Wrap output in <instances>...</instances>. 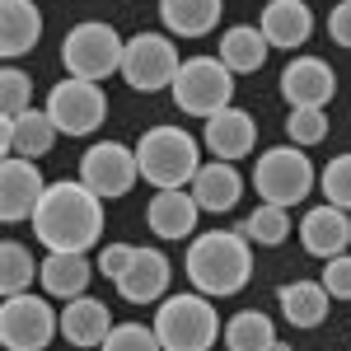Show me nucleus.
<instances>
[{"label":"nucleus","mask_w":351,"mask_h":351,"mask_svg":"<svg viewBox=\"0 0 351 351\" xmlns=\"http://www.w3.org/2000/svg\"><path fill=\"white\" fill-rule=\"evenodd\" d=\"M33 234L47 253H89L104 239V197L84 188L80 178L47 183L33 211Z\"/></svg>","instance_id":"f257e3e1"},{"label":"nucleus","mask_w":351,"mask_h":351,"mask_svg":"<svg viewBox=\"0 0 351 351\" xmlns=\"http://www.w3.org/2000/svg\"><path fill=\"white\" fill-rule=\"evenodd\" d=\"M192 291L211 300L239 295L253 276V243L243 230H206V234H192L188 258H183Z\"/></svg>","instance_id":"f03ea898"},{"label":"nucleus","mask_w":351,"mask_h":351,"mask_svg":"<svg viewBox=\"0 0 351 351\" xmlns=\"http://www.w3.org/2000/svg\"><path fill=\"white\" fill-rule=\"evenodd\" d=\"M136 164L150 188H188L206 160H202V141L192 132L160 122L136 141Z\"/></svg>","instance_id":"7ed1b4c3"},{"label":"nucleus","mask_w":351,"mask_h":351,"mask_svg":"<svg viewBox=\"0 0 351 351\" xmlns=\"http://www.w3.org/2000/svg\"><path fill=\"white\" fill-rule=\"evenodd\" d=\"M155 332H160L164 351H211L216 337L225 332L211 295L188 291V295H169L155 309Z\"/></svg>","instance_id":"20e7f679"},{"label":"nucleus","mask_w":351,"mask_h":351,"mask_svg":"<svg viewBox=\"0 0 351 351\" xmlns=\"http://www.w3.org/2000/svg\"><path fill=\"white\" fill-rule=\"evenodd\" d=\"M122 52H127V38L104 19H84L61 38V66L66 75H80V80H108L122 75Z\"/></svg>","instance_id":"39448f33"},{"label":"nucleus","mask_w":351,"mask_h":351,"mask_svg":"<svg viewBox=\"0 0 351 351\" xmlns=\"http://www.w3.org/2000/svg\"><path fill=\"white\" fill-rule=\"evenodd\" d=\"M319 183V169L309 164L304 145H276V150H263L258 164H253V192L271 202V206H300Z\"/></svg>","instance_id":"423d86ee"},{"label":"nucleus","mask_w":351,"mask_h":351,"mask_svg":"<svg viewBox=\"0 0 351 351\" xmlns=\"http://www.w3.org/2000/svg\"><path fill=\"white\" fill-rule=\"evenodd\" d=\"M169 94H173L178 112L206 122V117H216L220 108L234 104V71L220 56H188L178 66V80H173Z\"/></svg>","instance_id":"0eeeda50"},{"label":"nucleus","mask_w":351,"mask_h":351,"mask_svg":"<svg viewBox=\"0 0 351 351\" xmlns=\"http://www.w3.org/2000/svg\"><path fill=\"white\" fill-rule=\"evenodd\" d=\"M61 332V314L52 309V295H5L0 304V342L5 351H47L52 337Z\"/></svg>","instance_id":"6e6552de"},{"label":"nucleus","mask_w":351,"mask_h":351,"mask_svg":"<svg viewBox=\"0 0 351 351\" xmlns=\"http://www.w3.org/2000/svg\"><path fill=\"white\" fill-rule=\"evenodd\" d=\"M56 132L61 136H94L108 117V94L99 80H80V75H66L47 89V104Z\"/></svg>","instance_id":"1a4fd4ad"},{"label":"nucleus","mask_w":351,"mask_h":351,"mask_svg":"<svg viewBox=\"0 0 351 351\" xmlns=\"http://www.w3.org/2000/svg\"><path fill=\"white\" fill-rule=\"evenodd\" d=\"M178 66H183V61H178L173 38H164V33H136V38H127V52H122V80L132 84L136 94L173 89Z\"/></svg>","instance_id":"9d476101"},{"label":"nucleus","mask_w":351,"mask_h":351,"mask_svg":"<svg viewBox=\"0 0 351 351\" xmlns=\"http://www.w3.org/2000/svg\"><path fill=\"white\" fill-rule=\"evenodd\" d=\"M141 178V164H136V145H122V141H94L80 155V183L94 188L104 202L112 197H127Z\"/></svg>","instance_id":"9b49d317"},{"label":"nucleus","mask_w":351,"mask_h":351,"mask_svg":"<svg viewBox=\"0 0 351 351\" xmlns=\"http://www.w3.org/2000/svg\"><path fill=\"white\" fill-rule=\"evenodd\" d=\"M47 192V178L38 160H24V155H5L0 164V220L14 225V220H33L38 202Z\"/></svg>","instance_id":"f8f14e48"},{"label":"nucleus","mask_w":351,"mask_h":351,"mask_svg":"<svg viewBox=\"0 0 351 351\" xmlns=\"http://www.w3.org/2000/svg\"><path fill=\"white\" fill-rule=\"evenodd\" d=\"M337 94V71L324 56H295L281 71V99L291 108H328Z\"/></svg>","instance_id":"ddd939ff"},{"label":"nucleus","mask_w":351,"mask_h":351,"mask_svg":"<svg viewBox=\"0 0 351 351\" xmlns=\"http://www.w3.org/2000/svg\"><path fill=\"white\" fill-rule=\"evenodd\" d=\"M197 216H202V206H197V197L188 188H155L150 197V206H145V225H150V234L155 239H192L197 234Z\"/></svg>","instance_id":"4468645a"},{"label":"nucleus","mask_w":351,"mask_h":351,"mask_svg":"<svg viewBox=\"0 0 351 351\" xmlns=\"http://www.w3.org/2000/svg\"><path fill=\"white\" fill-rule=\"evenodd\" d=\"M202 145L211 150V160H234L239 164L243 155H253V145H258V122H253V112L234 108V104L220 108L216 117H206Z\"/></svg>","instance_id":"2eb2a0df"},{"label":"nucleus","mask_w":351,"mask_h":351,"mask_svg":"<svg viewBox=\"0 0 351 351\" xmlns=\"http://www.w3.org/2000/svg\"><path fill=\"white\" fill-rule=\"evenodd\" d=\"M300 243H304L309 258H324V263L337 258V253H347L351 248V211L332 206V202L309 206L304 220H300Z\"/></svg>","instance_id":"dca6fc26"},{"label":"nucleus","mask_w":351,"mask_h":351,"mask_svg":"<svg viewBox=\"0 0 351 351\" xmlns=\"http://www.w3.org/2000/svg\"><path fill=\"white\" fill-rule=\"evenodd\" d=\"M169 281H173V267H169V258L160 248H136L132 267L117 276V295L127 304H160Z\"/></svg>","instance_id":"f3484780"},{"label":"nucleus","mask_w":351,"mask_h":351,"mask_svg":"<svg viewBox=\"0 0 351 351\" xmlns=\"http://www.w3.org/2000/svg\"><path fill=\"white\" fill-rule=\"evenodd\" d=\"M188 192L197 197L202 211L211 216H225L243 202V173L234 169V160H206L197 169V178L188 183Z\"/></svg>","instance_id":"a211bd4d"},{"label":"nucleus","mask_w":351,"mask_h":351,"mask_svg":"<svg viewBox=\"0 0 351 351\" xmlns=\"http://www.w3.org/2000/svg\"><path fill=\"white\" fill-rule=\"evenodd\" d=\"M258 28L267 33L271 47L295 52V47H304L314 38V10H309V0H267Z\"/></svg>","instance_id":"6ab92c4d"},{"label":"nucleus","mask_w":351,"mask_h":351,"mask_svg":"<svg viewBox=\"0 0 351 351\" xmlns=\"http://www.w3.org/2000/svg\"><path fill=\"white\" fill-rule=\"evenodd\" d=\"M56 122L47 108H28L24 117H14V122H0V145H5V155H24V160H43L47 150L56 145Z\"/></svg>","instance_id":"aec40b11"},{"label":"nucleus","mask_w":351,"mask_h":351,"mask_svg":"<svg viewBox=\"0 0 351 351\" xmlns=\"http://www.w3.org/2000/svg\"><path fill=\"white\" fill-rule=\"evenodd\" d=\"M112 332V314L104 300L94 295H80V300H66V309H61V337L71 342V347H104V337Z\"/></svg>","instance_id":"412c9836"},{"label":"nucleus","mask_w":351,"mask_h":351,"mask_svg":"<svg viewBox=\"0 0 351 351\" xmlns=\"http://www.w3.org/2000/svg\"><path fill=\"white\" fill-rule=\"evenodd\" d=\"M38 38H43L38 0H0V52H5V61L33 52Z\"/></svg>","instance_id":"4be33fe9"},{"label":"nucleus","mask_w":351,"mask_h":351,"mask_svg":"<svg viewBox=\"0 0 351 351\" xmlns=\"http://www.w3.org/2000/svg\"><path fill=\"white\" fill-rule=\"evenodd\" d=\"M94 258L89 253H47L43 258V291L52 300H80L89 295V276H94Z\"/></svg>","instance_id":"5701e85b"},{"label":"nucleus","mask_w":351,"mask_h":351,"mask_svg":"<svg viewBox=\"0 0 351 351\" xmlns=\"http://www.w3.org/2000/svg\"><path fill=\"white\" fill-rule=\"evenodd\" d=\"M276 304H281V314H286L291 328H319L328 319L332 295H328L324 281H286L276 291Z\"/></svg>","instance_id":"b1692460"},{"label":"nucleus","mask_w":351,"mask_h":351,"mask_svg":"<svg viewBox=\"0 0 351 351\" xmlns=\"http://www.w3.org/2000/svg\"><path fill=\"white\" fill-rule=\"evenodd\" d=\"M225 0H160V19L173 38H206L220 24Z\"/></svg>","instance_id":"393cba45"},{"label":"nucleus","mask_w":351,"mask_h":351,"mask_svg":"<svg viewBox=\"0 0 351 351\" xmlns=\"http://www.w3.org/2000/svg\"><path fill=\"white\" fill-rule=\"evenodd\" d=\"M271 52V43H267V33L258 24H234V28H225V38H220V61L234 71V75H253L263 61H267Z\"/></svg>","instance_id":"a878e982"},{"label":"nucleus","mask_w":351,"mask_h":351,"mask_svg":"<svg viewBox=\"0 0 351 351\" xmlns=\"http://www.w3.org/2000/svg\"><path fill=\"white\" fill-rule=\"evenodd\" d=\"M220 342H225V351H267L276 342V324L263 309H239L234 319H225Z\"/></svg>","instance_id":"bb28decb"},{"label":"nucleus","mask_w":351,"mask_h":351,"mask_svg":"<svg viewBox=\"0 0 351 351\" xmlns=\"http://www.w3.org/2000/svg\"><path fill=\"white\" fill-rule=\"evenodd\" d=\"M38 276H43V263L28 253V243L19 239L0 243V295H24V291H33Z\"/></svg>","instance_id":"cd10ccee"},{"label":"nucleus","mask_w":351,"mask_h":351,"mask_svg":"<svg viewBox=\"0 0 351 351\" xmlns=\"http://www.w3.org/2000/svg\"><path fill=\"white\" fill-rule=\"evenodd\" d=\"M239 230L248 234V243H258V248H276V243L291 239V211H286V206H271V202H263V206L243 220Z\"/></svg>","instance_id":"c85d7f7f"},{"label":"nucleus","mask_w":351,"mask_h":351,"mask_svg":"<svg viewBox=\"0 0 351 351\" xmlns=\"http://www.w3.org/2000/svg\"><path fill=\"white\" fill-rule=\"evenodd\" d=\"M28 108H33V80L19 66H5L0 71V122H14Z\"/></svg>","instance_id":"c756f323"},{"label":"nucleus","mask_w":351,"mask_h":351,"mask_svg":"<svg viewBox=\"0 0 351 351\" xmlns=\"http://www.w3.org/2000/svg\"><path fill=\"white\" fill-rule=\"evenodd\" d=\"M286 136H291V145H324L328 141V112L324 108H291L286 117Z\"/></svg>","instance_id":"7c9ffc66"},{"label":"nucleus","mask_w":351,"mask_h":351,"mask_svg":"<svg viewBox=\"0 0 351 351\" xmlns=\"http://www.w3.org/2000/svg\"><path fill=\"white\" fill-rule=\"evenodd\" d=\"M319 188H324V202L351 211V155H332L319 169Z\"/></svg>","instance_id":"2f4dec72"},{"label":"nucleus","mask_w":351,"mask_h":351,"mask_svg":"<svg viewBox=\"0 0 351 351\" xmlns=\"http://www.w3.org/2000/svg\"><path fill=\"white\" fill-rule=\"evenodd\" d=\"M99 351H164L160 347V332L155 324H112V332L104 337V347Z\"/></svg>","instance_id":"473e14b6"},{"label":"nucleus","mask_w":351,"mask_h":351,"mask_svg":"<svg viewBox=\"0 0 351 351\" xmlns=\"http://www.w3.org/2000/svg\"><path fill=\"white\" fill-rule=\"evenodd\" d=\"M324 286L332 300H351V253H337L324 263Z\"/></svg>","instance_id":"72a5a7b5"},{"label":"nucleus","mask_w":351,"mask_h":351,"mask_svg":"<svg viewBox=\"0 0 351 351\" xmlns=\"http://www.w3.org/2000/svg\"><path fill=\"white\" fill-rule=\"evenodd\" d=\"M132 258H136L132 243H104V253H99L94 263H99V271H104V276H112V281H117L122 271L132 267Z\"/></svg>","instance_id":"f704fd0d"},{"label":"nucleus","mask_w":351,"mask_h":351,"mask_svg":"<svg viewBox=\"0 0 351 351\" xmlns=\"http://www.w3.org/2000/svg\"><path fill=\"white\" fill-rule=\"evenodd\" d=\"M328 33L337 47H351V0H337L332 14H328Z\"/></svg>","instance_id":"c9c22d12"},{"label":"nucleus","mask_w":351,"mask_h":351,"mask_svg":"<svg viewBox=\"0 0 351 351\" xmlns=\"http://www.w3.org/2000/svg\"><path fill=\"white\" fill-rule=\"evenodd\" d=\"M267 351H291V342H281V337H276V342H271Z\"/></svg>","instance_id":"e433bc0d"}]
</instances>
